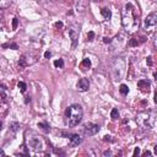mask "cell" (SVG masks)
I'll return each instance as SVG.
<instances>
[{
	"label": "cell",
	"instance_id": "f1b7e54d",
	"mask_svg": "<svg viewBox=\"0 0 157 157\" xmlns=\"http://www.w3.org/2000/svg\"><path fill=\"white\" fill-rule=\"evenodd\" d=\"M139 153H140V148L136 147V148H135V151H134V156H136V155H139Z\"/></svg>",
	"mask_w": 157,
	"mask_h": 157
},
{
	"label": "cell",
	"instance_id": "52a82bcc",
	"mask_svg": "<svg viewBox=\"0 0 157 157\" xmlns=\"http://www.w3.org/2000/svg\"><path fill=\"white\" fill-rule=\"evenodd\" d=\"M157 25V12H151L150 15H147V17L145 19V28L147 31H153L156 28Z\"/></svg>",
	"mask_w": 157,
	"mask_h": 157
},
{
	"label": "cell",
	"instance_id": "7a4b0ae2",
	"mask_svg": "<svg viewBox=\"0 0 157 157\" xmlns=\"http://www.w3.org/2000/svg\"><path fill=\"white\" fill-rule=\"evenodd\" d=\"M123 26L127 31H135L139 27V20L134 14V7L131 4H127L123 10Z\"/></svg>",
	"mask_w": 157,
	"mask_h": 157
},
{
	"label": "cell",
	"instance_id": "d6a6232c",
	"mask_svg": "<svg viewBox=\"0 0 157 157\" xmlns=\"http://www.w3.org/2000/svg\"><path fill=\"white\" fill-rule=\"evenodd\" d=\"M144 155H145V156H151V152H150V151H146Z\"/></svg>",
	"mask_w": 157,
	"mask_h": 157
},
{
	"label": "cell",
	"instance_id": "7402d4cb",
	"mask_svg": "<svg viewBox=\"0 0 157 157\" xmlns=\"http://www.w3.org/2000/svg\"><path fill=\"white\" fill-rule=\"evenodd\" d=\"M129 47H136L137 44H139V41L136 39V38H131L130 41H129Z\"/></svg>",
	"mask_w": 157,
	"mask_h": 157
},
{
	"label": "cell",
	"instance_id": "f546056e",
	"mask_svg": "<svg viewBox=\"0 0 157 157\" xmlns=\"http://www.w3.org/2000/svg\"><path fill=\"white\" fill-rule=\"evenodd\" d=\"M103 156H112V152L111 151H104L103 152Z\"/></svg>",
	"mask_w": 157,
	"mask_h": 157
},
{
	"label": "cell",
	"instance_id": "e0dca14e",
	"mask_svg": "<svg viewBox=\"0 0 157 157\" xmlns=\"http://www.w3.org/2000/svg\"><path fill=\"white\" fill-rule=\"evenodd\" d=\"M11 3H12V0H0V9H5V7H9Z\"/></svg>",
	"mask_w": 157,
	"mask_h": 157
},
{
	"label": "cell",
	"instance_id": "603a6c76",
	"mask_svg": "<svg viewBox=\"0 0 157 157\" xmlns=\"http://www.w3.org/2000/svg\"><path fill=\"white\" fill-rule=\"evenodd\" d=\"M93 38H95V32H92V31H90L88 32V35H87V41H93Z\"/></svg>",
	"mask_w": 157,
	"mask_h": 157
},
{
	"label": "cell",
	"instance_id": "30bf717a",
	"mask_svg": "<svg viewBox=\"0 0 157 157\" xmlns=\"http://www.w3.org/2000/svg\"><path fill=\"white\" fill-rule=\"evenodd\" d=\"M137 87L140 88V91H141V92H150L151 84H150V81H147L145 79H141V80L137 81Z\"/></svg>",
	"mask_w": 157,
	"mask_h": 157
},
{
	"label": "cell",
	"instance_id": "ac0fdd59",
	"mask_svg": "<svg viewBox=\"0 0 157 157\" xmlns=\"http://www.w3.org/2000/svg\"><path fill=\"white\" fill-rule=\"evenodd\" d=\"M111 118L114 119V120L119 118V112H118L117 108H113V109H112V112H111Z\"/></svg>",
	"mask_w": 157,
	"mask_h": 157
},
{
	"label": "cell",
	"instance_id": "5b68a950",
	"mask_svg": "<svg viewBox=\"0 0 157 157\" xmlns=\"http://www.w3.org/2000/svg\"><path fill=\"white\" fill-rule=\"evenodd\" d=\"M28 146L33 151L38 152V151H42L44 148V141H43V139L39 137V136H32L28 139Z\"/></svg>",
	"mask_w": 157,
	"mask_h": 157
},
{
	"label": "cell",
	"instance_id": "83f0119b",
	"mask_svg": "<svg viewBox=\"0 0 157 157\" xmlns=\"http://www.w3.org/2000/svg\"><path fill=\"white\" fill-rule=\"evenodd\" d=\"M44 56L48 59V58H51V56H52V53H51V52H46V53H44Z\"/></svg>",
	"mask_w": 157,
	"mask_h": 157
},
{
	"label": "cell",
	"instance_id": "7c38bea8",
	"mask_svg": "<svg viewBox=\"0 0 157 157\" xmlns=\"http://www.w3.org/2000/svg\"><path fill=\"white\" fill-rule=\"evenodd\" d=\"M77 88H79V91H81V92H86V91L90 88V81L85 77L80 79L77 82Z\"/></svg>",
	"mask_w": 157,
	"mask_h": 157
},
{
	"label": "cell",
	"instance_id": "d590c367",
	"mask_svg": "<svg viewBox=\"0 0 157 157\" xmlns=\"http://www.w3.org/2000/svg\"><path fill=\"white\" fill-rule=\"evenodd\" d=\"M1 129H3V123L0 122V130H1Z\"/></svg>",
	"mask_w": 157,
	"mask_h": 157
},
{
	"label": "cell",
	"instance_id": "d4e9b609",
	"mask_svg": "<svg viewBox=\"0 0 157 157\" xmlns=\"http://www.w3.org/2000/svg\"><path fill=\"white\" fill-rule=\"evenodd\" d=\"M17 25H19V20L17 19H14L12 20V28L16 30V28H17Z\"/></svg>",
	"mask_w": 157,
	"mask_h": 157
},
{
	"label": "cell",
	"instance_id": "2e32d148",
	"mask_svg": "<svg viewBox=\"0 0 157 157\" xmlns=\"http://www.w3.org/2000/svg\"><path fill=\"white\" fill-rule=\"evenodd\" d=\"M119 92H120L123 96H127V95L129 93V87H128L125 84L120 85V87H119Z\"/></svg>",
	"mask_w": 157,
	"mask_h": 157
},
{
	"label": "cell",
	"instance_id": "8992f818",
	"mask_svg": "<svg viewBox=\"0 0 157 157\" xmlns=\"http://www.w3.org/2000/svg\"><path fill=\"white\" fill-rule=\"evenodd\" d=\"M98 131H100V127L97 124H93V123H86L84 128H82V134L85 136H93L96 135Z\"/></svg>",
	"mask_w": 157,
	"mask_h": 157
},
{
	"label": "cell",
	"instance_id": "1f68e13d",
	"mask_svg": "<svg viewBox=\"0 0 157 157\" xmlns=\"http://www.w3.org/2000/svg\"><path fill=\"white\" fill-rule=\"evenodd\" d=\"M3 17H4V12L1 9H0V20H3Z\"/></svg>",
	"mask_w": 157,
	"mask_h": 157
},
{
	"label": "cell",
	"instance_id": "3957f363",
	"mask_svg": "<svg viewBox=\"0 0 157 157\" xmlns=\"http://www.w3.org/2000/svg\"><path fill=\"white\" fill-rule=\"evenodd\" d=\"M136 122L141 128L152 129L156 123V115L153 112H144L136 117Z\"/></svg>",
	"mask_w": 157,
	"mask_h": 157
},
{
	"label": "cell",
	"instance_id": "4dcf8cb0",
	"mask_svg": "<svg viewBox=\"0 0 157 157\" xmlns=\"http://www.w3.org/2000/svg\"><path fill=\"white\" fill-rule=\"evenodd\" d=\"M55 27H63V23L61 22H56L55 23Z\"/></svg>",
	"mask_w": 157,
	"mask_h": 157
},
{
	"label": "cell",
	"instance_id": "277c9868",
	"mask_svg": "<svg viewBox=\"0 0 157 157\" xmlns=\"http://www.w3.org/2000/svg\"><path fill=\"white\" fill-rule=\"evenodd\" d=\"M125 74V61L122 58H117L112 64V75L114 80H122Z\"/></svg>",
	"mask_w": 157,
	"mask_h": 157
},
{
	"label": "cell",
	"instance_id": "ffe728a7",
	"mask_svg": "<svg viewBox=\"0 0 157 157\" xmlns=\"http://www.w3.org/2000/svg\"><path fill=\"white\" fill-rule=\"evenodd\" d=\"M17 86H19V88H20V91H21L22 93H25V92H26V90H27V85L25 84L23 81H20Z\"/></svg>",
	"mask_w": 157,
	"mask_h": 157
},
{
	"label": "cell",
	"instance_id": "9c48e42d",
	"mask_svg": "<svg viewBox=\"0 0 157 157\" xmlns=\"http://www.w3.org/2000/svg\"><path fill=\"white\" fill-rule=\"evenodd\" d=\"M79 28L76 26H71L69 28V36H70V39L72 42V48H76L77 46V41H79Z\"/></svg>",
	"mask_w": 157,
	"mask_h": 157
},
{
	"label": "cell",
	"instance_id": "d6986e66",
	"mask_svg": "<svg viewBox=\"0 0 157 157\" xmlns=\"http://www.w3.org/2000/svg\"><path fill=\"white\" fill-rule=\"evenodd\" d=\"M54 67H55L56 69H61V68L64 67V60H63V59L55 60V61H54Z\"/></svg>",
	"mask_w": 157,
	"mask_h": 157
},
{
	"label": "cell",
	"instance_id": "4316f807",
	"mask_svg": "<svg viewBox=\"0 0 157 157\" xmlns=\"http://www.w3.org/2000/svg\"><path fill=\"white\" fill-rule=\"evenodd\" d=\"M103 42H104V43H111V42H112V39L108 38V37H106V38H103Z\"/></svg>",
	"mask_w": 157,
	"mask_h": 157
},
{
	"label": "cell",
	"instance_id": "4fadbf2b",
	"mask_svg": "<svg viewBox=\"0 0 157 157\" xmlns=\"http://www.w3.org/2000/svg\"><path fill=\"white\" fill-rule=\"evenodd\" d=\"M101 15L103 16L104 20H109L112 17V11L108 9V7H103V9L101 10Z\"/></svg>",
	"mask_w": 157,
	"mask_h": 157
},
{
	"label": "cell",
	"instance_id": "44dd1931",
	"mask_svg": "<svg viewBox=\"0 0 157 157\" xmlns=\"http://www.w3.org/2000/svg\"><path fill=\"white\" fill-rule=\"evenodd\" d=\"M19 128H20V124H19V123L14 122V123H11V124H10V129L14 131V133H15V131H17V130H19Z\"/></svg>",
	"mask_w": 157,
	"mask_h": 157
},
{
	"label": "cell",
	"instance_id": "e575fe53",
	"mask_svg": "<svg viewBox=\"0 0 157 157\" xmlns=\"http://www.w3.org/2000/svg\"><path fill=\"white\" fill-rule=\"evenodd\" d=\"M25 102H26V103H28V102H31V98H30V97H26V101H25Z\"/></svg>",
	"mask_w": 157,
	"mask_h": 157
},
{
	"label": "cell",
	"instance_id": "ba28073f",
	"mask_svg": "<svg viewBox=\"0 0 157 157\" xmlns=\"http://www.w3.org/2000/svg\"><path fill=\"white\" fill-rule=\"evenodd\" d=\"M37 61V56H33L32 54H25L20 58V61H19V67L20 68H25V67H28V65L33 64Z\"/></svg>",
	"mask_w": 157,
	"mask_h": 157
},
{
	"label": "cell",
	"instance_id": "8fae6325",
	"mask_svg": "<svg viewBox=\"0 0 157 157\" xmlns=\"http://www.w3.org/2000/svg\"><path fill=\"white\" fill-rule=\"evenodd\" d=\"M69 140H70V146L71 147H75V146H79L81 143H82V139L79 134H69Z\"/></svg>",
	"mask_w": 157,
	"mask_h": 157
},
{
	"label": "cell",
	"instance_id": "cb8c5ba5",
	"mask_svg": "<svg viewBox=\"0 0 157 157\" xmlns=\"http://www.w3.org/2000/svg\"><path fill=\"white\" fill-rule=\"evenodd\" d=\"M3 47H4V48H7V47H9V48H14V49H17V44H15V43H10V44H4Z\"/></svg>",
	"mask_w": 157,
	"mask_h": 157
},
{
	"label": "cell",
	"instance_id": "8d00e7d4",
	"mask_svg": "<svg viewBox=\"0 0 157 157\" xmlns=\"http://www.w3.org/2000/svg\"><path fill=\"white\" fill-rule=\"evenodd\" d=\"M0 30H1V23H0Z\"/></svg>",
	"mask_w": 157,
	"mask_h": 157
},
{
	"label": "cell",
	"instance_id": "836d02e7",
	"mask_svg": "<svg viewBox=\"0 0 157 157\" xmlns=\"http://www.w3.org/2000/svg\"><path fill=\"white\" fill-rule=\"evenodd\" d=\"M0 156H5V152L1 150V148H0Z\"/></svg>",
	"mask_w": 157,
	"mask_h": 157
},
{
	"label": "cell",
	"instance_id": "484cf974",
	"mask_svg": "<svg viewBox=\"0 0 157 157\" xmlns=\"http://www.w3.org/2000/svg\"><path fill=\"white\" fill-rule=\"evenodd\" d=\"M146 61H147V64H148V65H150V67H151V65H152V56H148Z\"/></svg>",
	"mask_w": 157,
	"mask_h": 157
},
{
	"label": "cell",
	"instance_id": "5bb4252c",
	"mask_svg": "<svg viewBox=\"0 0 157 157\" xmlns=\"http://www.w3.org/2000/svg\"><path fill=\"white\" fill-rule=\"evenodd\" d=\"M81 68H82V70H84V71H86L87 69L91 68V60L88 59V58H85V59L82 60V63H81Z\"/></svg>",
	"mask_w": 157,
	"mask_h": 157
},
{
	"label": "cell",
	"instance_id": "6da1fadb",
	"mask_svg": "<svg viewBox=\"0 0 157 157\" xmlns=\"http://www.w3.org/2000/svg\"><path fill=\"white\" fill-rule=\"evenodd\" d=\"M84 117V111L80 104H72L65 111V124L70 128L79 125Z\"/></svg>",
	"mask_w": 157,
	"mask_h": 157
},
{
	"label": "cell",
	"instance_id": "9a60e30c",
	"mask_svg": "<svg viewBox=\"0 0 157 157\" xmlns=\"http://www.w3.org/2000/svg\"><path fill=\"white\" fill-rule=\"evenodd\" d=\"M38 128L42 129L46 134H48L49 131H51V128H49V125H48L47 123H38Z\"/></svg>",
	"mask_w": 157,
	"mask_h": 157
}]
</instances>
